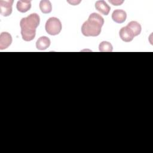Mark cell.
<instances>
[{
  "label": "cell",
  "mask_w": 153,
  "mask_h": 153,
  "mask_svg": "<svg viewBox=\"0 0 153 153\" xmlns=\"http://www.w3.org/2000/svg\"><path fill=\"white\" fill-rule=\"evenodd\" d=\"M13 1H0V13L3 16H10L12 13Z\"/></svg>",
  "instance_id": "obj_4"
},
{
  "label": "cell",
  "mask_w": 153,
  "mask_h": 153,
  "mask_svg": "<svg viewBox=\"0 0 153 153\" xmlns=\"http://www.w3.org/2000/svg\"><path fill=\"white\" fill-rule=\"evenodd\" d=\"M109 2H111V3H112L114 5H116V6H117V5H120L122 3H123V1H109Z\"/></svg>",
  "instance_id": "obj_14"
},
{
  "label": "cell",
  "mask_w": 153,
  "mask_h": 153,
  "mask_svg": "<svg viewBox=\"0 0 153 153\" xmlns=\"http://www.w3.org/2000/svg\"><path fill=\"white\" fill-rule=\"evenodd\" d=\"M62 23L57 17H50L46 22L45 28L46 32L50 35H58L62 30Z\"/></svg>",
  "instance_id": "obj_3"
},
{
  "label": "cell",
  "mask_w": 153,
  "mask_h": 153,
  "mask_svg": "<svg viewBox=\"0 0 153 153\" xmlns=\"http://www.w3.org/2000/svg\"><path fill=\"white\" fill-rule=\"evenodd\" d=\"M12 42L11 35L7 32H3L0 35V49L4 50L7 48Z\"/></svg>",
  "instance_id": "obj_5"
},
{
  "label": "cell",
  "mask_w": 153,
  "mask_h": 153,
  "mask_svg": "<svg viewBox=\"0 0 153 153\" xmlns=\"http://www.w3.org/2000/svg\"><path fill=\"white\" fill-rule=\"evenodd\" d=\"M99 48L101 52H111L113 50L112 44L108 41H102L100 42Z\"/></svg>",
  "instance_id": "obj_13"
},
{
  "label": "cell",
  "mask_w": 153,
  "mask_h": 153,
  "mask_svg": "<svg viewBox=\"0 0 153 153\" xmlns=\"http://www.w3.org/2000/svg\"><path fill=\"white\" fill-rule=\"evenodd\" d=\"M127 26L132 31L134 36L139 35L141 32V26L138 22L136 21H131L129 22Z\"/></svg>",
  "instance_id": "obj_11"
},
{
  "label": "cell",
  "mask_w": 153,
  "mask_h": 153,
  "mask_svg": "<svg viewBox=\"0 0 153 153\" xmlns=\"http://www.w3.org/2000/svg\"><path fill=\"white\" fill-rule=\"evenodd\" d=\"M127 17L126 11L123 10H115L112 14V20L117 23H122L125 22Z\"/></svg>",
  "instance_id": "obj_7"
},
{
  "label": "cell",
  "mask_w": 153,
  "mask_h": 153,
  "mask_svg": "<svg viewBox=\"0 0 153 153\" xmlns=\"http://www.w3.org/2000/svg\"><path fill=\"white\" fill-rule=\"evenodd\" d=\"M39 16L36 13H32L26 17L22 18L20 22L21 35L25 41L33 39L36 35V29L39 26Z\"/></svg>",
  "instance_id": "obj_1"
},
{
  "label": "cell",
  "mask_w": 153,
  "mask_h": 153,
  "mask_svg": "<svg viewBox=\"0 0 153 153\" xmlns=\"http://www.w3.org/2000/svg\"><path fill=\"white\" fill-rule=\"evenodd\" d=\"M17 9L21 13H26L31 8L30 1H19L16 5Z\"/></svg>",
  "instance_id": "obj_10"
},
{
  "label": "cell",
  "mask_w": 153,
  "mask_h": 153,
  "mask_svg": "<svg viewBox=\"0 0 153 153\" xmlns=\"http://www.w3.org/2000/svg\"><path fill=\"white\" fill-rule=\"evenodd\" d=\"M104 24L103 18L97 13H91L81 27V32L85 36H97L101 32Z\"/></svg>",
  "instance_id": "obj_2"
},
{
  "label": "cell",
  "mask_w": 153,
  "mask_h": 153,
  "mask_svg": "<svg viewBox=\"0 0 153 153\" xmlns=\"http://www.w3.org/2000/svg\"><path fill=\"white\" fill-rule=\"evenodd\" d=\"M50 39L45 36H43L38 38L36 42V47L38 50H44L50 46Z\"/></svg>",
  "instance_id": "obj_9"
},
{
  "label": "cell",
  "mask_w": 153,
  "mask_h": 153,
  "mask_svg": "<svg viewBox=\"0 0 153 153\" xmlns=\"http://www.w3.org/2000/svg\"><path fill=\"white\" fill-rule=\"evenodd\" d=\"M39 8L44 14L50 13L52 10L51 3L48 0H42L39 3Z\"/></svg>",
  "instance_id": "obj_12"
},
{
  "label": "cell",
  "mask_w": 153,
  "mask_h": 153,
  "mask_svg": "<svg viewBox=\"0 0 153 153\" xmlns=\"http://www.w3.org/2000/svg\"><path fill=\"white\" fill-rule=\"evenodd\" d=\"M119 34L120 38L126 42L131 41L134 36L132 31L127 26L122 27L120 30Z\"/></svg>",
  "instance_id": "obj_6"
},
{
  "label": "cell",
  "mask_w": 153,
  "mask_h": 153,
  "mask_svg": "<svg viewBox=\"0 0 153 153\" xmlns=\"http://www.w3.org/2000/svg\"><path fill=\"white\" fill-rule=\"evenodd\" d=\"M95 8L99 12L105 16H107L111 10V7L104 1H97L95 4Z\"/></svg>",
  "instance_id": "obj_8"
}]
</instances>
